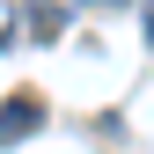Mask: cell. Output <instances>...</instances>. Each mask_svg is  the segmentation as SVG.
Returning a JSON list of instances; mask_svg holds the SVG:
<instances>
[{
	"instance_id": "obj_2",
	"label": "cell",
	"mask_w": 154,
	"mask_h": 154,
	"mask_svg": "<svg viewBox=\"0 0 154 154\" xmlns=\"http://www.w3.org/2000/svg\"><path fill=\"white\" fill-rule=\"evenodd\" d=\"M29 37H37V44L66 37V8H29Z\"/></svg>"
},
{
	"instance_id": "obj_3",
	"label": "cell",
	"mask_w": 154,
	"mask_h": 154,
	"mask_svg": "<svg viewBox=\"0 0 154 154\" xmlns=\"http://www.w3.org/2000/svg\"><path fill=\"white\" fill-rule=\"evenodd\" d=\"M140 29H147V44H154V0H147V8H140Z\"/></svg>"
},
{
	"instance_id": "obj_1",
	"label": "cell",
	"mask_w": 154,
	"mask_h": 154,
	"mask_svg": "<svg viewBox=\"0 0 154 154\" xmlns=\"http://www.w3.org/2000/svg\"><path fill=\"white\" fill-rule=\"evenodd\" d=\"M37 125H44V103H37L29 88H15L8 103H0V147H15V140H29Z\"/></svg>"
}]
</instances>
